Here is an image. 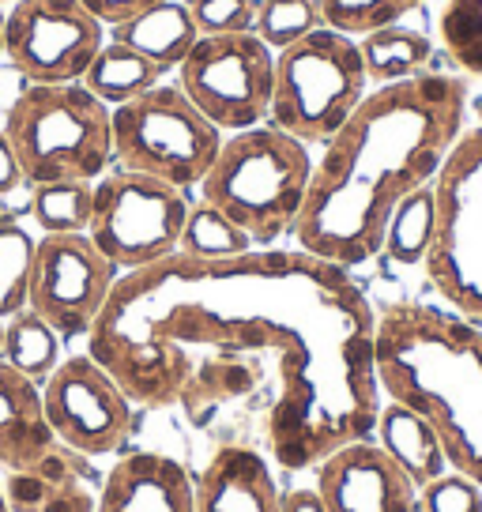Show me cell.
<instances>
[{"mask_svg": "<svg viewBox=\"0 0 482 512\" xmlns=\"http://www.w3.org/2000/svg\"><path fill=\"white\" fill-rule=\"evenodd\" d=\"M87 354L136 407L309 471L381 415L377 313L347 268L306 249L170 253L113 283Z\"/></svg>", "mask_w": 482, "mask_h": 512, "instance_id": "1", "label": "cell"}, {"mask_svg": "<svg viewBox=\"0 0 482 512\" xmlns=\"http://www.w3.org/2000/svg\"><path fill=\"white\" fill-rule=\"evenodd\" d=\"M467 80L418 72L373 87L347 125L313 159L298 249L339 268L370 264L385 249L392 211L434 185L441 162L467 128Z\"/></svg>", "mask_w": 482, "mask_h": 512, "instance_id": "2", "label": "cell"}, {"mask_svg": "<svg viewBox=\"0 0 482 512\" xmlns=\"http://www.w3.org/2000/svg\"><path fill=\"white\" fill-rule=\"evenodd\" d=\"M377 384L434 426L452 471L482 486V324L422 302L385 305Z\"/></svg>", "mask_w": 482, "mask_h": 512, "instance_id": "3", "label": "cell"}, {"mask_svg": "<svg viewBox=\"0 0 482 512\" xmlns=\"http://www.w3.org/2000/svg\"><path fill=\"white\" fill-rule=\"evenodd\" d=\"M313 155L275 125L223 136V147L200 181V200L238 223L253 245H275L294 234L306 208Z\"/></svg>", "mask_w": 482, "mask_h": 512, "instance_id": "4", "label": "cell"}, {"mask_svg": "<svg viewBox=\"0 0 482 512\" xmlns=\"http://www.w3.org/2000/svg\"><path fill=\"white\" fill-rule=\"evenodd\" d=\"M4 136L27 185L91 181L113 162L110 106L83 83H27L4 113Z\"/></svg>", "mask_w": 482, "mask_h": 512, "instance_id": "5", "label": "cell"}, {"mask_svg": "<svg viewBox=\"0 0 482 512\" xmlns=\"http://www.w3.org/2000/svg\"><path fill=\"white\" fill-rule=\"evenodd\" d=\"M366 95H370V76L358 38L332 27H317L294 46L275 53L268 125L283 128L306 147L328 144Z\"/></svg>", "mask_w": 482, "mask_h": 512, "instance_id": "6", "label": "cell"}, {"mask_svg": "<svg viewBox=\"0 0 482 512\" xmlns=\"http://www.w3.org/2000/svg\"><path fill=\"white\" fill-rule=\"evenodd\" d=\"M426 275L452 313L482 324V125H467L434 177Z\"/></svg>", "mask_w": 482, "mask_h": 512, "instance_id": "7", "label": "cell"}, {"mask_svg": "<svg viewBox=\"0 0 482 512\" xmlns=\"http://www.w3.org/2000/svg\"><path fill=\"white\" fill-rule=\"evenodd\" d=\"M113 162L121 170L159 177L177 189L204 181L223 147V132L196 110L177 83H159L110 110Z\"/></svg>", "mask_w": 482, "mask_h": 512, "instance_id": "8", "label": "cell"}, {"mask_svg": "<svg viewBox=\"0 0 482 512\" xmlns=\"http://www.w3.org/2000/svg\"><path fill=\"white\" fill-rule=\"evenodd\" d=\"M189 208L185 189L117 166L91 185L87 238L121 275L140 272L177 253Z\"/></svg>", "mask_w": 482, "mask_h": 512, "instance_id": "9", "label": "cell"}, {"mask_svg": "<svg viewBox=\"0 0 482 512\" xmlns=\"http://www.w3.org/2000/svg\"><path fill=\"white\" fill-rule=\"evenodd\" d=\"M177 72V87L219 132H245L268 121L275 53L253 31L200 34Z\"/></svg>", "mask_w": 482, "mask_h": 512, "instance_id": "10", "label": "cell"}, {"mask_svg": "<svg viewBox=\"0 0 482 512\" xmlns=\"http://www.w3.org/2000/svg\"><path fill=\"white\" fill-rule=\"evenodd\" d=\"M106 27L80 0H16L4 12V57L27 83H80Z\"/></svg>", "mask_w": 482, "mask_h": 512, "instance_id": "11", "label": "cell"}, {"mask_svg": "<svg viewBox=\"0 0 482 512\" xmlns=\"http://www.w3.org/2000/svg\"><path fill=\"white\" fill-rule=\"evenodd\" d=\"M121 272L87 234H42L34 249L27 309L61 339L91 336Z\"/></svg>", "mask_w": 482, "mask_h": 512, "instance_id": "12", "label": "cell"}, {"mask_svg": "<svg viewBox=\"0 0 482 512\" xmlns=\"http://www.w3.org/2000/svg\"><path fill=\"white\" fill-rule=\"evenodd\" d=\"M42 407L57 445L87 460L117 452L132 433V400L91 354L61 358V366L42 381Z\"/></svg>", "mask_w": 482, "mask_h": 512, "instance_id": "13", "label": "cell"}, {"mask_svg": "<svg viewBox=\"0 0 482 512\" xmlns=\"http://www.w3.org/2000/svg\"><path fill=\"white\" fill-rule=\"evenodd\" d=\"M313 490L328 512H418V486L373 437L324 456Z\"/></svg>", "mask_w": 482, "mask_h": 512, "instance_id": "14", "label": "cell"}, {"mask_svg": "<svg viewBox=\"0 0 482 512\" xmlns=\"http://www.w3.org/2000/svg\"><path fill=\"white\" fill-rule=\"evenodd\" d=\"M95 512H196L189 471L159 452H132L106 471Z\"/></svg>", "mask_w": 482, "mask_h": 512, "instance_id": "15", "label": "cell"}, {"mask_svg": "<svg viewBox=\"0 0 482 512\" xmlns=\"http://www.w3.org/2000/svg\"><path fill=\"white\" fill-rule=\"evenodd\" d=\"M4 497L12 512H95V471L87 456L57 445L38 464L8 471Z\"/></svg>", "mask_w": 482, "mask_h": 512, "instance_id": "16", "label": "cell"}, {"mask_svg": "<svg viewBox=\"0 0 482 512\" xmlns=\"http://www.w3.org/2000/svg\"><path fill=\"white\" fill-rule=\"evenodd\" d=\"M196 512H279L283 494L272 479V464L257 448L223 445L193 482Z\"/></svg>", "mask_w": 482, "mask_h": 512, "instance_id": "17", "label": "cell"}, {"mask_svg": "<svg viewBox=\"0 0 482 512\" xmlns=\"http://www.w3.org/2000/svg\"><path fill=\"white\" fill-rule=\"evenodd\" d=\"M53 448L57 437L42 407V384L0 358V467H31Z\"/></svg>", "mask_w": 482, "mask_h": 512, "instance_id": "18", "label": "cell"}, {"mask_svg": "<svg viewBox=\"0 0 482 512\" xmlns=\"http://www.w3.org/2000/svg\"><path fill=\"white\" fill-rule=\"evenodd\" d=\"M110 38L144 53L162 72H170V68H181V61L193 53V46L200 42V27L185 0H159L147 12L132 16L129 23L110 27Z\"/></svg>", "mask_w": 482, "mask_h": 512, "instance_id": "19", "label": "cell"}, {"mask_svg": "<svg viewBox=\"0 0 482 512\" xmlns=\"http://www.w3.org/2000/svg\"><path fill=\"white\" fill-rule=\"evenodd\" d=\"M373 433H377V445L385 448L388 456L403 467V475L415 482L418 490L449 471V456H445L441 437L411 407L392 400L381 403V415H377V430Z\"/></svg>", "mask_w": 482, "mask_h": 512, "instance_id": "20", "label": "cell"}, {"mask_svg": "<svg viewBox=\"0 0 482 512\" xmlns=\"http://www.w3.org/2000/svg\"><path fill=\"white\" fill-rule=\"evenodd\" d=\"M80 83L98 98V102H106L113 110V106H125V102H132L136 95L159 87L162 68L147 61L144 53H136V49L106 38V46L98 49V57L91 61V68H87V76H83Z\"/></svg>", "mask_w": 482, "mask_h": 512, "instance_id": "21", "label": "cell"}, {"mask_svg": "<svg viewBox=\"0 0 482 512\" xmlns=\"http://www.w3.org/2000/svg\"><path fill=\"white\" fill-rule=\"evenodd\" d=\"M358 49H362V61H366V76L377 87L411 80L418 72H430L426 64L434 57V42L426 34L407 31L400 23L358 38Z\"/></svg>", "mask_w": 482, "mask_h": 512, "instance_id": "22", "label": "cell"}, {"mask_svg": "<svg viewBox=\"0 0 482 512\" xmlns=\"http://www.w3.org/2000/svg\"><path fill=\"white\" fill-rule=\"evenodd\" d=\"M0 358L12 369H19L23 377H31L34 384H42L53 369L61 366V336L38 313L19 309L16 317H8V324H4Z\"/></svg>", "mask_w": 482, "mask_h": 512, "instance_id": "23", "label": "cell"}, {"mask_svg": "<svg viewBox=\"0 0 482 512\" xmlns=\"http://www.w3.org/2000/svg\"><path fill=\"white\" fill-rule=\"evenodd\" d=\"M177 253L196 256V260H230V256L253 253V238L238 223H230L219 208L200 200V204L189 208Z\"/></svg>", "mask_w": 482, "mask_h": 512, "instance_id": "24", "label": "cell"}, {"mask_svg": "<svg viewBox=\"0 0 482 512\" xmlns=\"http://www.w3.org/2000/svg\"><path fill=\"white\" fill-rule=\"evenodd\" d=\"M31 219L42 234H87L91 181H49L31 189Z\"/></svg>", "mask_w": 482, "mask_h": 512, "instance_id": "25", "label": "cell"}, {"mask_svg": "<svg viewBox=\"0 0 482 512\" xmlns=\"http://www.w3.org/2000/svg\"><path fill=\"white\" fill-rule=\"evenodd\" d=\"M434 238V185L411 192L400 208L392 211L385 230V249L396 264H422Z\"/></svg>", "mask_w": 482, "mask_h": 512, "instance_id": "26", "label": "cell"}, {"mask_svg": "<svg viewBox=\"0 0 482 512\" xmlns=\"http://www.w3.org/2000/svg\"><path fill=\"white\" fill-rule=\"evenodd\" d=\"M34 249H38V238L27 226H19L16 219L0 226V320L27 309Z\"/></svg>", "mask_w": 482, "mask_h": 512, "instance_id": "27", "label": "cell"}, {"mask_svg": "<svg viewBox=\"0 0 482 512\" xmlns=\"http://www.w3.org/2000/svg\"><path fill=\"white\" fill-rule=\"evenodd\" d=\"M426 0H317L321 23L351 38H366L373 31L396 27L403 16H411Z\"/></svg>", "mask_w": 482, "mask_h": 512, "instance_id": "28", "label": "cell"}, {"mask_svg": "<svg viewBox=\"0 0 482 512\" xmlns=\"http://www.w3.org/2000/svg\"><path fill=\"white\" fill-rule=\"evenodd\" d=\"M317 27H324L317 0H257L253 34H257L272 53L294 46L298 38H306V34L317 31Z\"/></svg>", "mask_w": 482, "mask_h": 512, "instance_id": "29", "label": "cell"}, {"mask_svg": "<svg viewBox=\"0 0 482 512\" xmlns=\"http://www.w3.org/2000/svg\"><path fill=\"white\" fill-rule=\"evenodd\" d=\"M437 31L452 61L471 80H482V0H449Z\"/></svg>", "mask_w": 482, "mask_h": 512, "instance_id": "30", "label": "cell"}, {"mask_svg": "<svg viewBox=\"0 0 482 512\" xmlns=\"http://www.w3.org/2000/svg\"><path fill=\"white\" fill-rule=\"evenodd\" d=\"M418 512H482V486L449 467L418 490Z\"/></svg>", "mask_w": 482, "mask_h": 512, "instance_id": "31", "label": "cell"}, {"mask_svg": "<svg viewBox=\"0 0 482 512\" xmlns=\"http://www.w3.org/2000/svg\"><path fill=\"white\" fill-rule=\"evenodd\" d=\"M200 34H241L257 23V0H185Z\"/></svg>", "mask_w": 482, "mask_h": 512, "instance_id": "32", "label": "cell"}, {"mask_svg": "<svg viewBox=\"0 0 482 512\" xmlns=\"http://www.w3.org/2000/svg\"><path fill=\"white\" fill-rule=\"evenodd\" d=\"M80 4L102 23V27H117V23H129L132 16L147 12V8L159 4V0H80Z\"/></svg>", "mask_w": 482, "mask_h": 512, "instance_id": "33", "label": "cell"}, {"mask_svg": "<svg viewBox=\"0 0 482 512\" xmlns=\"http://www.w3.org/2000/svg\"><path fill=\"white\" fill-rule=\"evenodd\" d=\"M19 185H27V177H23V166H19L16 151H12L4 128H0V196H12Z\"/></svg>", "mask_w": 482, "mask_h": 512, "instance_id": "34", "label": "cell"}, {"mask_svg": "<svg viewBox=\"0 0 482 512\" xmlns=\"http://www.w3.org/2000/svg\"><path fill=\"white\" fill-rule=\"evenodd\" d=\"M279 512H328L317 490H290L283 494V509Z\"/></svg>", "mask_w": 482, "mask_h": 512, "instance_id": "35", "label": "cell"}, {"mask_svg": "<svg viewBox=\"0 0 482 512\" xmlns=\"http://www.w3.org/2000/svg\"><path fill=\"white\" fill-rule=\"evenodd\" d=\"M0 57H4V8H0Z\"/></svg>", "mask_w": 482, "mask_h": 512, "instance_id": "36", "label": "cell"}, {"mask_svg": "<svg viewBox=\"0 0 482 512\" xmlns=\"http://www.w3.org/2000/svg\"><path fill=\"white\" fill-rule=\"evenodd\" d=\"M0 512H12L8 509V497H4V486H0Z\"/></svg>", "mask_w": 482, "mask_h": 512, "instance_id": "37", "label": "cell"}, {"mask_svg": "<svg viewBox=\"0 0 482 512\" xmlns=\"http://www.w3.org/2000/svg\"><path fill=\"white\" fill-rule=\"evenodd\" d=\"M8 219H12V215H8V211H4V204H0V226L8 223Z\"/></svg>", "mask_w": 482, "mask_h": 512, "instance_id": "38", "label": "cell"}, {"mask_svg": "<svg viewBox=\"0 0 482 512\" xmlns=\"http://www.w3.org/2000/svg\"><path fill=\"white\" fill-rule=\"evenodd\" d=\"M4 324H8V320H0V351H4Z\"/></svg>", "mask_w": 482, "mask_h": 512, "instance_id": "39", "label": "cell"}, {"mask_svg": "<svg viewBox=\"0 0 482 512\" xmlns=\"http://www.w3.org/2000/svg\"><path fill=\"white\" fill-rule=\"evenodd\" d=\"M4 4H16V0H0V8H4Z\"/></svg>", "mask_w": 482, "mask_h": 512, "instance_id": "40", "label": "cell"}]
</instances>
